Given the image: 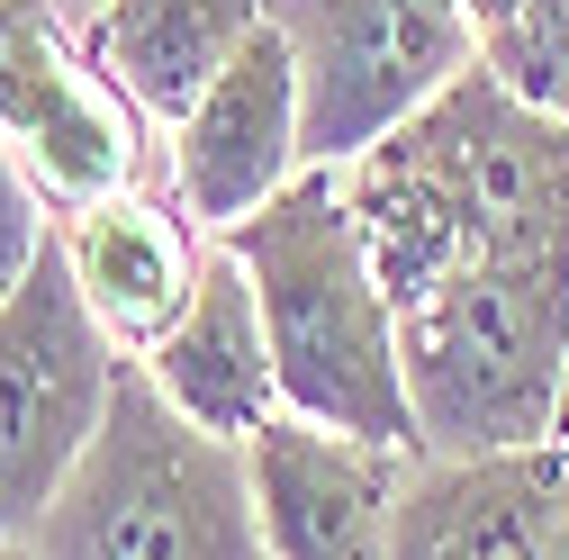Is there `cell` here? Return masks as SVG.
Returning a JSON list of instances; mask_svg holds the SVG:
<instances>
[{"instance_id":"6da1fadb","label":"cell","mask_w":569,"mask_h":560,"mask_svg":"<svg viewBox=\"0 0 569 560\" xmlns=\"http://www.w3.org/2000/svg\"><path fill=\"white\" fill-rule=\"evenodd\" d=\"M343 199L389 299H416L425 280L479 262L569 271V127L516 100L488 63L398 118L371 154H352Z\"/></svg>"},{"instance_id":"7a4b0ae2","label":"cell","mask_w":569,"mask_h":560,"mask_svg":"<svg viewBox=\"0 0 569 560\" xmlns=\"http://www.w3.org/2000/svg\"><path fill=\"white\" fill-rule=\"evenodd\" d=\"M227 253L244 262L253 299H262L280 416H308V426L416 452L407 362H398V299H389V280L362 244L343 172L308 163L290 190H271L253 218L227 227Z\"/></svg>"},{"instance_id":"3957f363","label":"cell","mask_w":569,"mask_h":560,"mask_svg":"<svg viewBox=\"0 0 569 560\" xmlns=\"http://www.w3.org/2000/svg\"><path fill=\"white\" fill-rule=\"evenodd\" d=\"M398 362L416 461H497L551 452L569 389V271L560 262H479L398 299Z\"/></svg>"},{"instance_id":"277c9868","label":"cell","mask_w":569,"mask_h":560,"mask_svg":"<svg viewBox=\"0 0 569 560\" xmlns=\"http://www.w3.org/2000/svg\"><path fill=\"white\" fill-rule=\"evenodd\" d=\"M28 542L37 560H262L244 443L199 434L127 362L91 452L54 488Z\"/></svg>"},{"instance_id":"5b68a950","label":"cell","mask_w":569,"mask_h":560,"mask_svg":"<svg viewBox=\"0 0 569 560\" xmlns=\"http://www.w3.org/2000/svg\"><path fill=\"white\" fill-rule=\"evenodd\" d=\"M118 371H127V353L82 308L63 236H46L28 280L0 299V542L37 533L54 488L91 452L100 416L118 398Z\"/></svg>"},{"instance_id":"8992f818","label":"cell","mask_w":569,"mask_h":560,"mask_svg":"<svg viewBox=\"0 0 569 560\" xmlns=\"http://www.w3.org/2000/svg\"><path fill=\"white\" fill-rule=\"evenodd\" d=\"M262 19L299 54L308 163L343 172L398 118L479 63V37L452 0H262Z\"/></svg>"},{"instance_id":"52a82bcc","label":"cell","mask_w":569,"mask_h":560,"mask_svg":"<svg viewBox=\"0 0 569 560\" xmlns=\"http://www.w3.org/2000/svg\"><path fill=\"white\" fill-rule=\"evenodd\" d=\"M0 146L54 208L118 199L146 163V109L63 37L54 0H0Z\"/></svg>"},{"instance_id":"ba28073f","label":"cell","mask_w":569,"mask_h":560,"mask_svg":"<svg viewBox=\"0 0 569 560\" xmlns=\"http://www.w3.org/2000/svg\"><path fill=\"white\" fill-rule=\"evenodd\" d=\"M407 470H416V452L308 426V416H271L244 443L262 560H389Z\"/></svg>"},{"instance_id":"9c48e42d","label":"cell","mask_w":569,"mask_h":560,"mask_svg":"<svg viewBox=\"0 0 569 560\" xmlns=\"http://www.w3.org/2000/svg\"><path fill=\"white\" fill-rule=\"evenodd\" d=\"M172 172H181V208L199 227H236L271 190H290L308 172V100H299V54L271 19L244 37V54L227 63L218 82L199 91V109L181 118V146H172Z\"/></svg>"},{"instance_id":"30bf717a","label":"cell","mask_w":569,"mask_h":560,"mask_svg":"<svg viewBox=\"0 0 569 560\" xmlns=\"http://www.w3.org/2000/svg\"><path fill=\"white\" fill-rule=\"evenodd\" d=\"M63 262H73L82 308L100 317V334L118 343L127 362H146L154 343L181 326L199 271H208V253L181 227V208H163L146 190H118V199L73 208V227H63Z\"/></svg>"},{"instance_id":"8fae6325","label":"cell","mask_w":569,"mask_h":560,"mask_svg":"<svg viewBox=\"0 0 569 560\" xmlns=\"http://www.w3.org/2000/svg\"><path fill=\"white\" fill-rule=\"evenodd\" d=\"M146 371L199 434H227V443H253L271 416H280V380H271V334H262V299L227 244H208V271L181 308V326L154 343Z\"/></svg>"},{"instance_id":"7c38bea8","label":"cell","mask_w":569,"mask_h":560,"mask_svg":"<svg viewBox=\"0 0 569 560\" xmlns=\"http://www.w3.org/2000/svg\"><path fill=\"white\" fill-rule=\"evenodd\" d=\"M560 542V452L416 461L389 560H551Z\"/></svg>"},{"instance_id":"4fadbf2b","label":"cell","mask_w":569,"mask_h":560,"mask_svg":"<svg viewBox=\"0 0 569 560\" xmlns=\"http://www.w3.org/2000/svg\"><path fill=\"white\" fill-rule=\"evenodd\" d=\"M262 28V0H100V73L146 109V118H190L199 91L244 54Z\"/></svg>"},{"instance_id":"5bb4252c","label":"cell","mask_w":569,"mask_h":560,"mask_svg":"<svg viewBox=\"0 0 569 560\" xmlns=\"http://www.w3.org/2000/svg\"><path fill=\"white\" fill-rule=\"evenodd\" d=\"M479 63H488L516 100H533L542 118L569 127V0H525L507 28L479 37Z\"/></svg>"},{"instance_id":"9a60e30c","label":"cell","mask_w":569,"mask_h":560,"mask_svg":"<svg viewBox=\"0 0 569 560\" xmlns=\"http://www.w3.org/2000/svg\"><path fill=\"white\" fill-rule=\"evenodd\" d=\"M37 253H46V199H37V181L19 172V154L0 146V299L28 280Z\"/></svg>"},{"instance_id":"2e32d148","label":"cell","mask_w":569,"mask_h":560,"mask_svg":"<svg viewBox=\"0 0 569 560\" xmlns=\"http://www.w3.org/2000/svg\"><path fill=\"white\" fill-rule=\"evenodd\" d=\"M452 10L470 19V37H488V28H507V19L525 10V0H452Z\"/></svg>"},{"instance_id":"e0dca14e","label":"cell","mask_w":569,"mask_h":560,"mask_svg":"<svg viewBox=\"0 0 569 560\" xmlns=\"http://www.w3.org/2000/svg\"><path fill=\"white\" fill-rule=\"evenodd\" d=\"M551 560H569V461H560V542H551Z\"/></svg>"},{"instance_id":"ac0fdd59","label":"cell","mask_w":569,"mask_h":560,"mask_svg":"<svg viewBox=\"0 0 569 560\" xmlns=\"http://www.w3.org/2000/svg\"><path fill=\"white\" fill-rule=\"evenodd\" d=\"M551 452H569V389H560V426H551Z\"/></svg>"},{"instance_id":"d6986e66","label":"cell","mask_w":569,"mask_h":560,"mask_svg":"<svg viewBox=\"0 0 569 560\" xmlns=\"http://www.w3.org/2000/svg\"><path fill=\"white\" fill-rule=\"evenodd\" d=\"M0 560H37V542H0Z\"/></svg>"},{"instance_id":"ffe728a7","label":"cell","mask_w":569,"mask_h":560,"mask_svg":"<svg viewBox=\"0 0 569 560\" xmlns=\"http://www.w3.org/2000/svg\"><path fill=\"white\" fill-rule=\"evenodd\" d=\"M560 461H569V452H560Z\"/></svg>"}]
</instances>
